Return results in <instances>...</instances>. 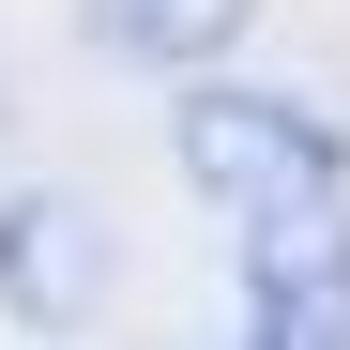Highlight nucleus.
<instances>
[{"label":"nucleus","mask_w":350,"mask_h":350,"mask_svg":"<svg viewBox=\"0 0 350 350\" xmlns=\"http://www.w3.org/2000/svg\"><path fill=\"white\" fill-rule=\"evenodd\" d=\"M167 152L213 213H289V198H335L350 183V137L320 122L305 92H244V77H198L167 107Z\"/></svg>","instance_id":"nucleus-1"},{"label":"nucleus","mask_w":350,"mask_h":350,"mask_svg":"<svg viewBox=\"0 0 350 350\" xmlns=\"http://www.w3.org/2000/svg\"><path fill=\"white\" fill-rule=\"evenodd\" d=\"M244 350H350V183L244 213Z\"/></svg>","instance_id":"nucleus-2"},{"label":"nucleus","mask_w":350,"mask_h":350,"mask_svg":"<svg viewBox=\"0 0 350 350\" xmlns=\"http://www.w3.org/2000/svg\"><path fill=\"white\" fill-rule=\"evenodd\" d=\"M107 274H122V244H107V213L77 183H16V198H0V320L92 335L107 320Z\"/></svg>","instance_id":"nucleus-3"},{"label":"nucleus","mask_w":350,"mask_h":350,"mask_svg":"<svg viewBox=\"0 0 350 350\" xmlns=\"http://www.w3.org/2000/svg\"><path fill=\"white\" fill-rule=\"evenodd\" d=\"M107 62H137V77H213L228 46L259 31V0H77Z\"/></svg>","instance_id":"nucleus-4"}]
</instances>
